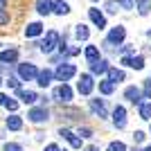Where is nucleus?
Masks as SVG:
<instances>
[{"mask_svg":"<svg viewBox=\"0 0 151 151\" xmlns=\"http://www.w3.org/2000/svg\"><path fill=\"white\" fill-rule=\"evenodd\" d=\"M36 9H38L41 16H47V14H50V2H47V0H38V2H36Z\"/></svg>","mask_w":151,"mask_h":151,"instance_id":"nucleus-25","label":"nucleus"},{"mask_svg":"<svg viewBox=\"0 0 151 151\" xmlns=\"http://www.w3.org/2000/svg\"><path fill=\"white\" fill-rule=\"evenodd\" d=\"M41 32H43V25H41V23H29V25L25 27V36L34 38V36H38Z\"/></svg>","mask_w":151,"mask_h":151,"instance_id":"nucleus-17","label":"nucleus"},{"mask_svg":"<svg viewBox=\"0 0 151 151\" xmlns=\"http://www.w3.org/2000/svg\"><path fill=\"white\" fill-rule=\"evenodd\" d=\"M5 151H20V147L16 145V142H7V145H5Z\"/></svg>","mask_w":151,"mask_h":151,"instance_id":"nucleus-33","label":"nucleus"},{"mask_svg":"<svg viewBox=\"0 0 151 151\" xmlns=\"http://www.w3.org/2000/svg\"><path fill=\"white\" fill-rule=\"evenodd\" d=\"M145 97L151 99V81H145Z\"/></svg>","mask_w":151,"mask_h":151,"instance_id":"nucleus-34","label":"nucleus"},{"mask_svg":"<svg viewBox=\"0 0 151 151\" xmlns=\"http://www.w3.org/2000/svg\"><path fill=\"white\" fill-rule=\"evenodd\" d=\"M54 75H57L59 81H68V79H72V77L77 75V68L72 65V63H61V65L57 68V72H54Z\"/></svg>","mask_w":151,"mask_h":151,"instance_id":"nucleus-1","label":"nucleus"},{"mask_svg":"<svg viewBox=\"0 0 151 151\" xmlns=\"http://www.w3.org/2000/svg\"><path fill=\"white\" fill-rule=\"evenodd\" d=\"M113 88H115V86H113L111 81H99V90H101L104 95H111V93H113Z\"/></svg>","mask_w":151,"mask_h":151,"instance_id":"nucleus-27","label":"nucleus"},{"mask_svg":"<svg viewBox=\"0 0 151 151\" xmlns=\"http://www.w3.org/2000/svg\"><path fill=\"white\" fill-rule=\"evenodd\" d=\"M108 151H126V147H124V142H111Z\"/></svg>","mask_w":151,"mask_h":151,"instance_id":"nucleus-28","label":"nucleus"},{"mask_svg":"<svg viewBox=\"0 0 151 151\" xmlns=\"http://www.w3.org/2000/svg\"><path fill=\"white\" fill-rule=\"evenodd\" d=\"M117 5H120L122 9H133L135 2H133V0H117Z\"/></svg>","mask_w":151,"mask_h":151,"instance_id":"nucleus-29","label":"nucleus"},{"mask_svg":"<svg viewBox=\"0 0 151 151\" xmlns=\"http://www.w3.org/2000/svg\"><path fill=\"white\" fill-rule=\"evenodd\" d=\"M18 97L25 101V104H32V101H36V99H38L34 90H23V88H18Z\"/></svg>","mask_w":151,"mask_h":151,"instance_id":"nucleus-19","label":"nucleus"},{"mask_svg":"<svg viewBox=\"0 0 151 151\" xmlns=\"http://www.w3.org/2000/svg\"><path fill=\"white\" fill-rule=\"evenodd\" d=\"M75 34H77V38H79V41H86V38L90 36V32H88V27H86V25H77Z\"/></svg>","mask_w":151,"mask_h":151,"instance_id":"nucleus-24","label":"nucleus"},{"mask_svg":"<svg viewBox=\"0 0 151 151\" xmlns=\"http://www.w3.org/2000/svg\"><path fill=\"white\" fill-rule=\"evenodd\" d=\"M27 117H29L32 122H45L47 120V108H32L29 113H27Z\"/></svg>","mask_w":151,"mask_h":151,"instance_id":"nucleus-10","label":"nucleus"},{"mask_svg":"<svg viewBox=\"0 0 151 151\" xmlns=\"http://www.w3.org/2000/svg\"><path fill=\"white\" fill-rule=\"evenodd\" d=\"M124 97L129 101H133V104H142V93H140V88H135V86H129V88L124 90Z\"/></svg>","mask_w":151,"mask_h":151,"instance_id":"nucleus-9","label":"nucleus"},{"mask_svg":"<svg viewBox=\"0 0 151 151\" xmlns=\"http://www.w3.org/2000/svg\"><path fill=\"white\" fill-rule=\"evenodd\" d=\"M61 135H63L65 140H68V142H70L72 147H75V149H81V138H77V135H75L72 131H68V129H61Z\"/></svg>","mask_w":151,"mask_h":151,"instance_id":"nucleus-13","label":"nucleus"},{"mask_svg":"<svg viewBox=\"0 0 151 151\" xmlns=\"http://www.w3.org/2000/svg\"><path fill=\"white\" fill-rule=\"evenodd\" d=\"M106 72H108V81L113 83V86H115V83H120V81H124V72H122V70H117V68H108Z\"/></svg>","mask_w":151,"mask_h":151,"instance_id":"nucleus-14","label":"nucleus"},{"mask_svg":"<svg viewBox=\"0 0 151 151\" xmlns=\"http://www.w3.org/2000/svg\"><path fill=\"white\" fill-rule=\"evenodd\" d=\"M86 151H88V149H86Z\"/></svg>","mask_w":151,"mask_h":151,"instance_id":"nucleus-44","label":"nucleus"},{"mask_svg":"<svg viewBox=\"0 0 151 151\" xmlns=\"http://www.w3.org/2000/svg\"><path fill=\"white\" fill-rule=\"evenodd\" d=\"M54 99H59V101H70L72 99V90H70L68 83H61V86L54 90Z\"/></svg>","mask_w":151,"mask_h":151,"instance_id":"nucleus-7","label":"nucleus"},{"mask_svg":"<svg viewBox=\"0 0 151 151\" xmlns=\"http://www.w3.org/2000/svg\"><path fill=\"white\" fill-rule=\"evenodd\" d=\"M149 36H151V32H149Z\"/></svg>","mask_w":151,"mask_h":151,"instance_id":"nucleus-42","label":"nucleus"},{"mask_svg":"<svg viewBox=\"0 0 151 151\" xmlns=\"http://www.w3.org/2000/svg\"><path fill=\"white\" fill-rule=\"evenodd\" d=\"M88 16H90V20H93L99 29H104V27H106V18H104V14H101L99 9H88Z\"/></svg>","mask_w":151,"mask_h":151,"instance_id":"nucleus-11","label":"nucleus"},{"mask_svg":"<svg viewBox=\"0 0 151 151\" xmlns=\"http://www.w3.org/2000/svg\"><path fill=\"white\" fill-rule=\"evenodd\" d=\"M7 129H9V131H18V129H23V120H20L18 115L7 117Z\"/></svg>","mask_w":151,"mask_h":151,"instance_id":"nucleus-20","label":"nucleus"},{"mask_svg":"<svg viewBox=\"0 0 151 151\" xmlns=\"http://www.w3.org/2000/svg\"><path fill=\"white\" fill-rule=\"evenodd\" d=\"M5 2H7V0H0V7H5Z\"/></svg>","mask_w":151,"mask_h":151,"instance_id":"nucleus-39","label":"nucleus"},{"mask_svg":"<svg viewBox=\"0 0 151 151\" xmlns=\"http://www.w3.org/2000/svg\"><path fill=\"white\" fill-rule=\"evenodd\" d=\"M93 2H95V0H93Z\"/></svg>","mask_w":151,"mask_h":151,"instance_id":"nucleus-43","label":"nucleus"},{"mask_svg":"<svg viewBox=\"0 0 151 151\" xmlns=\"http://www.w3.org/2000/svg\"><path fill=\"white\" fill-rule=\"evenodd\" d=\"M7 99H9V97H7V95H2V93H0V104H2V106H5V101Z\"/></svg>","mask_w":151,"mask_h":151,"instance_id":"nucleus-38","label":"nucleus"},{"mask_svg":"<svg viewBox=\"0 0 151 151\" xmlns=\"http://www.w3.org/2000/svg\"><path fill=\"white\" fill-rule=\"evenodd\" d=\"M7 86H9V88H16V90H18V88H20V81L16 79V77H9V79H7Z\"/></svg>","mask_w":151,"mask_h":151,"instance_id":"nucleus-31","label":"nucleus"},{"mask_svg":"<svg viewBox=\"0 0 151 151\" xmlns=\"http://www.w3.org/2000/svg\"><path fill=\"white\" fill-rule=\"evenodd\" d=\"M113 124L117 126V129H124L126 126V108L124 106H117L113 111Z\"/></svg>","mask_w":151,"mask_h":151,"instance_id":"nucleus-6","label":"nucleus"},{"mask_svg":"<svg viewBox=\"0 0 151 151\" xmlns=\"http://www.w3.org/2000/svg\"><path fill=\"white\" fill-rule=\"evenodd\" d=\"M59 45V34L57 32H47V36H45V41L41 43V52H45V54H50L54 47Z\"/></svg>","mask_w":151,"mask_h":151,"instance_id":"nucleus-3","label":"nucleus"},{"mask_svg":"<svg viewBox=\"0 0 151 151\" xmlns=\"http://www.w3.org/2000/svg\"><path fill=\"white\" fill-rule=\"evenodd\" d=\"M151 9V0H138V12L142 14V16H147Z\"/></svg>","mask_w":151,"mask_h":151,"instance_id":"nucleus-26","label":"nucleus"},{"mask_svg":"<svg viewBox=\"0 0 151 151\" xmlns=\"http://www.w3.org/2000/svg\"><path fill=\"white\" fill-rule=\"evenodd\" d=\"M90 108H93L95 115L106 117V106H104V101H101V99H90Z\"/></svg>","mask_w":151,"mask_h":151,"instance_id":"nucleus-15","label":"nucleus"},{"mask_svg":"<svg viewBox=\"0 0 151 151\" xmlns=\"http://www.w3.org/2000/svg\"><path fill=\"white\" fill-rule=\"evenodd\" d=\"M124 36H126V29L124 27H113V29L108 32V41H106V45H113V43H122L124 41Z\"/></svg>","mask_w":151,"mask_h":151,"instance_id":"nucleus-4","label":"nucleus"},{"mask_svg":"<svg viewBox=\"0 0 151 151\" xmlns=\"http://www.w3.org/2000/svg\"><path fill=\"white\" fill-rule=\"evenodd\" d=\"M133 140H135V142H142V140H145V133H142V131H135V133H133Z\"/></svg>","mask_w":151,"mask_h":151,"instance_id":"nucleus-35","label":"nucleus"},{"mask_svg":"<svg viewBox=\"0 0 151 151\" xmlns=\"http://www.w3.org/2000/svg\"><path fill=\"white\" fill-rule=\"evenodd\" d=\"M0 83H2V79H0Z\"/></svg>","mask_w":151,"mask_h":151,"instance_id":"nucleus-41","label":"nucleus"},{"mask_svg":"<svg viewBox=\"0 0 151 151\" xmlns=\"http://www.w3.org/2000/svg\"><path fill=\"white\" fill-rule=\"evenodd\" d=\"M145 151H151V145H149V147H147V149H145Z\"/></svg>","mask_w":151,"mask_h":151,"instance_id":"nucleus-40","label":"nucleus"},{"mask_svg":"<svg viewBox=\"0 0 151 151\" xmlns=\"http://www.w3.org/2000/svg\"><path fill=\"white\" fill-rule=\"evenodd\" d=\"M86 59H88L90 63L97 61V59H99V50H97L95 45H88V47H86Z\"/></svg>","mask_w":151,"mask_h":151,"instance_id":"nucleus-22","label":"nucleus"},{"mask_svg":"<svg viewBox=\"0 0 151 151\" xmlns=\"http://www.w3.org/2000/svg\"><path fill=\"white\" fill-rule=\"evenodd\" d=\"M18 59V50H5V52H0V63H14Z\"/></svg>","mask_w":151,"mask_h":151,"instance_id":"nucleus-16","label":"nucleus"},{"mask_svg":"<svg viewBox=\"0 0 151 151\" xmlns=\"http://www.w3.org/2000/svg\"><path fill=\"white\" fill-rule=\"evenodd\" d=\"M122 63L129 65V68H135V70L145 68V59H142V57H122Z\"/></svg>","mask_w":151,"mask_h":151,"instance_id":"nucleus-12","label":"nucleus"},{"mask_svg":"<svg viewBox=\"0 0 151 151\" xmlns=\"http://www.w3.org/2000/svg\"><path fill=\"white\" fill-rule=\"evenodd\" d=\"M93 77L90 75H81V79H79V83H77V88H79V93L81 95H90L93 93Z\"/></svg>","mask_w":151,"mask_h":151,"instance_id":"nucleus-5","label":"nucleus"},{"mask_svg":"<svg viewBox=\"0 0 151 151\" xmlns=\"http://www.w3.org/2000/svg\"><path fill=\"white\" fill-rule=\"evenodd\" d=\"M45 151H61V149H59L57 145H47V147H45Z\"/></svg>","mask_w":151,"mask_h":151,"instance_id":"nucleus-37","label":"nucleus"},{"mask_svg":"<svg viewBox=\"0 0 151 151\" xmlns=\"http://www.w3.org/2000/svg\"><path fill=\"white\" fill-rule=\"evenodd\" d=\"M50 12L59 14V16H65V14L70 12L68 2H63V0H50Z\"/></svg>","mask_w":151,"mask_h":151,"instance_id":"nucleus-8","label":"nucleus"},{"mask_svg":"<svg viewBox=\"0 0 151 151\" xmlns=\"http://www.w3.org/2000/svg\"><path fill=\"white\" fill-rule=\"evenodd\" d=\"M36 79H38V86H50V81H52V72L50 70H43V72H38L36 75Z\"/></svg>","mask_w":151,"mask_h":151,"instance_id":"nucleus-21","label":"nucleus"},{"mask_svg":"<svg viewBox=\"0 0 151 151\" xmlns=\"http://www.w3.org/2000/svg\"><path fill=\"white\" fill-rule=\"evenodd\" d=\"M9 23V14L5 12V7H0V25H7Z\"/></svg>","mask_w":151,"mask_h":151,"instance_id":"nucleus-30","label":"nucleus"},{"mask_svg":"<svg viewBox=\"0 0 151 151\" xmlns=\"http://www.w3.org/2000/svg\"><path fill=\"white\" fill-rule=\"evenodd\" d=\"M18 75H20V79L32 81V79H36L38 70H36V65H34V63H20V65H18Z\"/></svg>","mask_w":151,"mask_h":151,"instance_id":"nucleus-2","label":"nucleus"},{"mask_svg":"<svg viewBox=\"0 0 151 151\" xmlns=\"http://www.w3.org/2000/svg\"><path fill=\"white\" fill-rule=\"evenodd\" d=\"M90 68H93V72H95V75H104V72L108 70V63L104 61V59H97V61H93V63H90Z\"/></svg>","mask_w":151,"mask_h":151,"instance_id":"nucleus-18","label":"nucleus"},{"mask_svg":"<svg viewBox=\"0 0 151 151\" xmlns=\"http://www.w3.org/2000/svg\"><path fill=\"white\" fill-rule=\"evenodd\" d=\"M140 117H142V120H151V101L140 104Z\"/></svg>","mask_w":151,"mask_h":151,"instance_id":"nucleus-23","label":"nucleus"},{"mask_svg":"<svg viewBox=\"0 0 151 151\" xmlns=\"http://www.w3.org/2000/svg\"><path fill=\"white\" fill-rule=\"evenodd\" d=\"M90 135H93L90 129H81V138H90Z\"/></svg>","mask_w":151,"mask_h":151,"instance_id":"nucleus-36","label":"nucleus"},{"mask_svg":"<svg viewBox=\"0 0 151 151\" xmlns=\"http://www.w3.org/2000/svg\"><path fill=\"white\" fill-rule=\"evenodd\" d=\"M5 106L12 111V113H16V108H18V101H14V99H7L5 101Z\"/></svg>","mask_w":151,"mask_h":151,"instance_id":"nucleus-32","label":"nucleus"}]
</instances>
